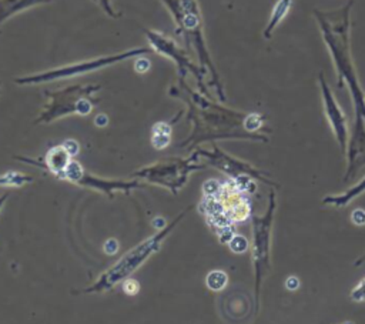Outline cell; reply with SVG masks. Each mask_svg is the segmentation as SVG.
Here are the masks:
<instances>
[{
	"label": "cell",
	"mask_w": 365,
	"mask_h": 324,
	"mask_svg": "<svg viewBox=\"0 0 365 324\" xmlns=\"http://www.w3.org/2000/svg\"><path fill=\"white\" fill-rule=\"evenodd\" d=\"M352 3L354 1L349 0L345 6L334 11H321L314 9V16L319 24L322 39L335 63L338 87L346 84L351 91L355 108L354 128H365V93L361 88L349 46V13Z\"/></svg>",
	"instance_id": "obj_1"
},
{
	"label": "cell",
	"mask_w": 365,
	"mask_h": 324,
	"mask_svg": "<svg viewBox=\"0 0 365 324\" xmlns=\"http://www.w3.org/2000/svg\"><path fill=\"white\" fill-rule=\"evenodd\" d=\"M100 90L98 84H74L56 91H46V103L37 121L48 123L67 114L86 116L93 110V94Z\"/></svg>",
	"instance_id": "obj_2"
},
{
	"label": "cell",
	"mask_w": 365,
	"mask_h": 324,
	"mask_svg": "<svg viewBox=\"0 0 365 324\" xmlns=\"http://www.w3.org/2000/svg\"><path fill=\"white\" fill-rule=\"evenodd\" d=\"M153 49L147 47H138V49H131L123 53L111 54V56H103L98 59H91V60H84L67 66H61L57 69H51L47 71L30 74V76H23V77H16L14 83L20 86H27V84H40V83H47V81H54V80H61V79H70V77H78L86 73H91L104 67L114 66L117 63H121L127 59L135 57V56H143L150 53Z\"/></svg>",
	"instance_id": "obj_3"
},
{
	"label": "cell",
	"mask_w": 365,
	"mask_h": 324,
	"mask_svg": "<svg viewBox=\"0 0 365 324\" xmlns=\"http://www.w3.org/2000/svg\"><path fill=\"white\" fill-rule=\"evenodd\" d=\"M182 217V214H180V217H177L168 227H165L164 230H161L158 234H155L154 237L145 240L144 243H141L140 245H137L134 250H131L130 253H127L115 265H113V268L110 271H107L97 284H94L93 287H90L87 291H103L107 288H111L115 283H118L121 278H124L125 275H128L130 273H133L141 263L145 261V258L154 253L160 244L161 240L171 231V228L180 221V218Z\"/></svg>",
	"instance_id": "obj_4"
},
{
	"label": "cell",
	"mask_w": 365,
	"mask_h": 324,
	"mask_svg": "<svg viewBox=\"0 0 365 324\" xmlns=\"http://www.w3.org/2000/svg\"><path fill=\"white\" fill-rule=\"evenodd\" d=\"M275 193H269V203L267 213L262 217L252 216V255H254V267H255V297L258 304L259 285L264 277V273L269 270V248H271V228L275 211Z\"/></svg>",
	"instance_id": "obj_5"
},
{
	"label": "cell",
	"mask_w": 365,
	"mask_h": 324,
	"mask_svg": "<svg viewBox=\"0 0 365 324\" xmlns=\"http://www.w3.org/2000/svg\"><path fill=\"white\" fill-rule=\"evenodd\" d=\"M212 197L215 198L220 211L231 223L245 221L251 216V203L247 193L237 184L234 178L221 183L218 191L212 194Z\"/></svg>",
	"instance_id": "obj_6"
},
{
	"label": "cell",
	"mask_w": 365,
	"mask_h": 324,
	"mask_svg": "<svg viewBox=\"0 0 365 324\" xmlns=\"http://www.w3.org/2000/svg\"><path fill=\"white\" fill-rule=\"evenodd\" d=\"M184 9V21H182V29L181 33H184L191 43L195 46L198 57L201 60V66L208 69L210 73L215 71V67L211 61V57L208 54L205 41H204V36H202V21H201V13H200V7L197 0H180Z\"/></svg>",
	"instance_id": "obj_7"
},
{
	"label": "cell",
	"mask_w": 365,
	"mask_h": 324,
	"mask_svg": "<svg viewBox=\"0 0 365 324\" xmlns=\"http://www.w3.org/2000/svg\"><path fill=\"white\" fill-rule=\"evenodd\" d=\"M145 36H147L148 41L151 43V47L155 53L163 54L164 57H168L175 61L181 80H184L187 73H191L198 80V84L201 86L202 91H205V87L202 84V71L200 70V67H195L190 61L188 56L173 40H170L168 37H164L158 31H151V30H145Z\"/></svg>",
	"instance_id": "obj_8"
},
{
	"label": "cell",
	"mask_w": 365,
	"mask_h": 324,
	"mask_svg": "<svg viewBox=\"0 0 365 324\" xmlns=\"http://www.w3.org/2000/svg\"><path fill=\"white\" fill-rule=\"evenodd\" d=\"M319 88H321V96H322V103H324V111L328 118L329 127L332 128V133L338 141V146L342 153L346 151V144H348V124H346V117L344 111L341 110L339 104L336 103L332 91L329 90L324 74H319Z\"/></svg>",
	"instance_id": "obj_9"
},
{
	"label": "cell",
	"mask_w": 365,
	"mask_h": 324,
	"mask_svg": "<svg viewBox=\"0 0 365 324\" xmlns=\"http://www.w3.org/2000/svg\"><path fill=\"white\" fill-rule=\"evenodd\" d=\"M195 167L197 166H190L185 161H180V163H171V164H157V166L144 168L137 174L175 190V187L178 188L181 184H184L187 173Z\"/></svg>",
	"instance_id": "obj_10"
},
{
	"label": "cell",
	"mask_w": 365,
	"mask_h": 324,
	"mask_svg": "<svg viewBox=\"0 0 365 324\" xmlns=\"http://www.w3.org/2000/svg\"><path fill=\"white\" fill-rule=\"evenodd\" d=\"M61 178L68 180L71 183L81 184V186L98 188V190L106 191V193H111L113 190H117V188L128 190V188H133V187L138 186L137 181H131V183H127V181H107V180H100L97 177L88 176L84 171V168L81 167V164L77 163V161H73V160L67 166V168H66V171H64Z\"/></svg>",
	"instance_id": "obj_11"
},
{
	"label": "cell",
	"mask_w": 365,
	"mask_h": 324,
	"mask_svg": "<svg viewBox=\"0 0 365 324\" xmlns=\"http://www.w3.org/2000/svg\"><path fill=\"white\" fill-rule=\"evenodd\" d=\"M201 154L205 156V157H208L210 161H211L215 167H218V168H221L222 171H225L227 174H230L231 178H238V177H241V176H250V177H254V178H259V180L268 183V184H274L271 180L265 178V177H264V173H261L259 170H255V168L251 167L250 164L242 163V161H240V160H237V158L230 157L228 154L222 153V151H221L220 148H217V147H214V151H212V153H210V151H201Z\"/></svg>",
	"instance_id": "obj_12"
},
{
	"label": "cell",
	"mask_w": 365,
	"mask_h": 324,
	"mask_svg": "<svg viewBox=\"0 0 365 324\" xmlns=\"http://www.w3.org/2000/svg\"><path fill=\"white\" fill-rule=\"evenodd\" d=\"M70 161H71V154L67 151V148L63 144L50 148L46 154V167L58 178L63 177Z\"/></svg>",
	"instance_id": "obj_13"
},
{
	"label": "cell",
	"mask_w": 365,
	"mask_h": 324,
	"mask_svg": "<svg viewBox=\"0 0 365 324\" xmlns=\"http://www.w3.org/2000/svg\"><path fill=\"white\" fill-rule=\"evenodd\" d=\"M292 3H294V0H277V3L274 4V7L271 10L267 26L264 27V31H262V36L265 39H271L275 29L279 26V23L285 19L288 11L291 10Z\"/></svg>",
	"instance_id": "obj_14"
},
{
	"label": "cell",
	"mask_w": 365,
	"mask_h": 324,
	"mask_svg": "<svg viewBox=\"0 0 365 324\" xmlns=\"http://www.w3.org/2000/svg\"><path fill=\"white\" fill-rule=\"evenodd\" d=\"M53 0H0V23L9 20L14 14L30 9L37 4L48 3Z\"/></svg>",
	"instance_id": "obj_15"
},
{
	"label": "cell",
	"mask_w": 365,
	"mask_h": 324,
	"mask_svg": "<svg viewBox=\"0 0 365 324\" xmlns=\"http://www.w3.org/2000/svg\"><path fill=\"white\" fill-rule=\"evenodd\" d=\"M362 193H365V177L361 181H358L355 186H352L351 188H348L346 191H344L341 194L325 196L322 198V204H328V206H334V207H345L354 198L361 196Z\"/></svg>",
	"instance_id": "obj_16"
},
{
	"label": "cell",
	"mask_w": 365,
	"mask_h": 324,
	"mask_svg": "<svg viewBox=\"0 0 365 324\" xmlns=\"http://www.w3.org/2000/svg\"><path fill=\"white\" fill-rule=\"evenodd\" d=\"M170 137H171V127L168 123H157L153 127V146L158 150L164 148L165 146H168L170 143Z\"/></svg>",
	"instance_id": "obj_17"
},
{
	"label": "cell",
	"mask_w": 365,
	"mask_h": 324,
	"mask_svg": "<svg viewBox=\"0 0 365 324\" xmlns=\"http://www.w3.org/2000/svg\"><path fill=\"white\" fill-rule=\"evenodd\" d=\"M205 283H207V287L210 290L221 291L228 283V275L222 270H212L211 273H208V275L205 278Z\"/></svg>",
	"instance_id": "obj_18"
},
{
	"label": "cell",
	"mask_w": 365,
	"mask_h": 324,
	"mask_svg": "<svg viewBox=\"0 0 365 324\" xmlns=\"http://www.w3.org/2000/svg\"><path fill=\"white\" fill-rule=\"evenodd\" d=\"M33 178L30 176L17 173V171H9L6 174L0 176V186H11V187H20Z\"/></svg>",
	"instance_id": "obj_19"
},
{
	"label": "cell",
	"mask_w": 365,
	"mask_h": 324,
	"mask_svg": "<svg viewBox=\"0 0 365 324\" xmlns=\"http://www.w3.org/2000/svg\"><path fill=\"white\" fill-rule=\"evenodd\" d=\"M262 124H264V117L259 113H250L242 118V126L250 133L259 130Z\"/></svg>",
	"instance_id": "obj_20"
},
{
	"label": "cell",
	"mask_w": 365,
	"mask_h": 324,
	"mask_svg": "<svg viewBox=\"0 0 365 324\" xmlns=\"http://www.w3.org/2000/svg\"><path fill=\"white\" fill-rule=\"evenodd\" d=\"M228 245H230L231 251H234V253H237V254H241V253H245V251L248 250L250 243H248V240H247L244 236H241V234H234V236L230 238Z\"/></svg>",
	"instance_id": "obj_21"
},
{
	"label": "cell",
	"mask_w": 365,
	"mask_h": 324,
	"mask_svg": "<svg viewBox=\"0 0 365 324\" xmlns=\"http://www.w3.org/2000/svg\"><path fill=\"white\" fill-rule=\"evenodd\" d=\"M349 297L354 303H364L365 301V277L352 288Z\"/></svg>",
	"instance_id": "obj_22"
},
{
	"label": "cell",
	"mask_w": 365,
	"mask_h": 324,
	"mask_svg": "<svg viewBox=\"0 0 365 324\" xmlns=\"http://www.w3.org/2000/svg\"><path fill=\"white\" fill-rule=\"evenodd\" d=\"M123 290L125 291V294L128 295H134L140 291V283L134 278H127L124 283H123Z\"/></svg>",
	"instance_id": "obj_23"
},
{
	"label": "cell",
	"mask_w": 365,
	"mask_h": 324,
	"mask_svg": "<svg viewBox=\"0 0 365 324\" xmlns=\"http://www.w3.org/2000/svg\"><path fill=\"white\" fill-rule=\"evenodd\" d=\"M351 220L356 226H364L365 224V210H362V208L354 210L351 214Z\"/></svg>",
	"instance_id": "obj_24"
},
{
	"label": "cell",
	"mask_w": 365,
	"mask_h": 324,
	"mask_svg": "<svg viewBox=\"0 0 365 324\" xmlns=\"http://www.w3.org/2000/svg\"><path fill=\"white\" fill-rule=\"evenodd\" d=\"M94 1H97L108 16H111V17H120V13H117V11L113 9L110 0H94Z\"/></svg>",
	"instance_id": "obj_25"
},
{
	"label": "cell",
	"mask_w": 365,
	"mask_h": 324,
	"mask_svg": "<svg viewBox=\"0 0 365 324\" xmlns=\"http://www.w3.org/2000/svg\"><path fill=\"white\" fill-rule=\"evenodd\" d=\"M150 66H151L150 60H147V59H138V60L135 61V64H134V69H135V71H138V73H145V71L150 69Z\"/></svg>",
	"instance_id": "obj_26"
},
{
	"label": "cell",
	"mask_w": 365,
	"mask_h": 324,
	"mask_svg": "<svg viewBox=\"0 0 365 324\" xmlns=\"http://www.w3.org/2000/svg\"><path fill=\"white\" fill-rule=\"evenodd\" d=\"M298 287H299V278H298V277L289 275V277L285 280V288H287L288 291H295Z\"/></svg>",
	"instance_id": "obj_27"
},
{
	"label": "cell",
	"mask_w": 365,
	"mask_h": 324,
	"mask_svg": "<svg viewBox=\"0 0 365 324\" xmlns=\"http://www.w3.org/2000/svg\"><path fill=\"white\" fill-rule=\"evenodd\" d=\"M117 250H118V243L115 241V240H108L106 244H104V251L107 253V254H115L117 253Z\"/></svg>",
	"instance_id": "obj_28"
},
{
	"label": "cell",
	"mask_w": 365,
	"mask_h": 324,
	"mask_svg": "<svg viewBox=\"0 0 365 324\" xmlns=\"http://www.w3.org/2000/svg\"><path fill=\"white\" fill-rule=\"evenodd\" d=\"M63 146L67 148V151H68L71 156L77 154V151H78V144H77L76 141H73V140H67Z\"/></svg>",
	"instance_id": "obj_29"
},
{
	"label": "cell",
	"mask_w": 365,
	"mask_h": 324,
	"mask_svg": "<svg viewBox=\"0 0 365 324\" xmlns=\"http://www.w3.org/2000/svg\"><path fill=\"white\" fill-rule=\"evenodd\" d=\"M364 261H365V253H364V254H362V255L355 261V265H359V264H361V263H364Z\"/></svg>",
	"instance_id": "obj_30"
},
{
	"label": "cell",
	"mask_w": 365,
	"mask_h": 324,
	"mask_svg": "<svg viewBox=\"0 0 365 324\" xmlns=\"http://www.w3.org/2000/svg\"><path fill=\"white\" fill-rule=\"evenodd\" d=\"M6 198H7V194L0 196V210H1V207H3V204H4V201H6Z\"/></svg>",
	"instance_id": "obj_31"
},
{
	"label": "cell",
	"mask_w": 365,
	"mask_h": 324,
	"mask_svg": "<svg viewBox=\"0 0 365 324\" xmlns=\"http://www.w3.org/2000/svg\"><path fill=\"white\" fill-rule=\"evenodd\" d=\"M342 324H354V323H351V321H345V323H342Z\"/></svg>",
	"instance_id": "obj_32"
},
{
	"label": "cell",
	"mask_w": 365,
	"mask_h": 324,
	"mask_svg": "<svg viewBox=\"0 0 365 324\" xmlns=\"http://www.w3.org/2000/svg\"><path fill=\"white\" fill-rule=\"evenodd\" d=\"M0 88H1V81H0Z\"/></svg>",
	"instance_id": "obj_33"
}]
</instances>
